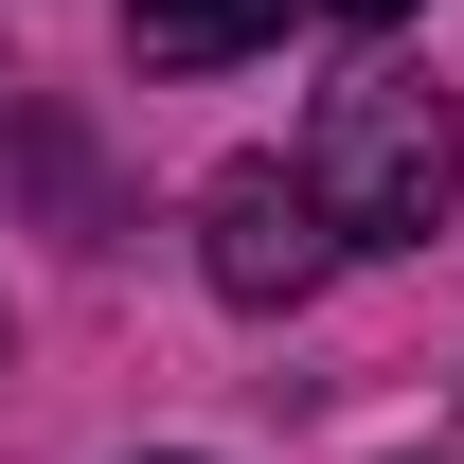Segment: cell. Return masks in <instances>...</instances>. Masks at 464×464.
Instances as JSON below:
<instances>
[{"label": "cell", "instance_id": "obj_3", "mask_svg": "<svg viewBox=\"0 0 464 464\" xmlns=\"http://www.w3.org/2000/svg\"><path fill=\"white\" fill-rule=\"evenodd\" d=\"M286 36V0H125V54L143 72H232Z\"/></svg>", "mask_w": 464, "mask_h": 464}, {"label": "cell", "instance_id": "obj_1", "mask_svg": "<svg viewBox=\"0 0 464 464\" xmlns=\"http://www.w3.org/2000/svg\"><path fill=\"white\" fill-rule=\"evenodd\" d=\"M304 179H322L340 250H429V232L464 215V125H447L429 72H357V90H322V125H304Z\"/></svg>", "mask_w": 464, "mask_h": 464}, {"label": "cell", "instance_id": "obj_4", "mask_svg": "<svg viewBox=\"0 0 464 464\" xmlns=\"http://www.w3.org/2000/svg\"><path fill=\"white\" fill-rule=\"evenodd\" d=\"M322 18H357V36H393V18H411V0H322Z\"/></svg>", "mask_w": 464, "mask_h": 464}, {"label": "cell", "instance_id": "obj_2", "mask_svg": "<svg viewBox=\"0 0 464 464\" xmlns=\"http://www.w3.org/2000/svg\"><path fill=\"white\" fill-rule=\"evenodd\" d=\"M197 268H215V304H304L322 268H340V215H322V179L304 161H232L215 197H197Z\"/></svg>", "mask_w": 464, "mask_h": 464}]
</instances>
